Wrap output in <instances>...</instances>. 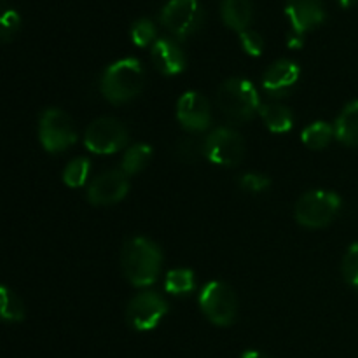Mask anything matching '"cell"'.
Segmentation results:
<instances>
[{"label": "cell", "mask_w": 358, "mask_h": 358, "mask_svg": "<svg viewBox=\"0 0 358 358\" xmlns=\"http://www.w3.org/2000/svg\"><path fill=\"white\" fill-rule=\"evenodd\" d=\"M84 143L94 154L119 152L128 143V129L117 119L100 117L87 126Z\"/></svg>", "instance_id": "9c48e42d"}, {"label": "cell", "mask_w": 358, "mask_h": 358, "mask_svg": "<svg viewBox=\"0 0 358 358\" xmlns=\"http://www.w3.org/2000/svg\"><path fill=\"white\" fill-rule=\"evenodd\" d=\"M161 23L177 38H187L201 27L203 9L198 0H168L161 10Z\"/></svg>", "instance_id": "ba28073f"}, {"label": "cell", "mask_w": 358, "mask_h": 358, "mask_svg": "<svg viewBox=\"0 0 358 358\" xmlns=\"http://www.w3.org/2000/svg\"><path fill=\"white\" fill-rule=\"evenodd\" d=\"M336 138L350 147H358V100L343 108L336 119Z\"/></svg>", "instance_id": "e0dca14e"}, {"label": "cell", "mask_w": 358, "mask_h": 358, "mask_svg": "<svg viewBox=\"0 0 358 358\" xmlns=\"http://www.w3.org/2000/svg\"><path fill=\"white\" fill-rule=\"evenodd\" d=\"M219 107L231 121L245 122L261 110V100L254 84L247 79L233 77L227 79L217 93Z\"/></svg>", "instance_id": "3957f363"}, {"label": "cell", "mask_w": 358, "mask_h": 358, "mask_svg": "<svg viewBox=\"0 0 358 358\" xmlns=\"http://www.w3.org/2000/svg\"><path fill=\"white\" fill-rule=\"evenodd\" d=\"M128 191V175L122 170H108L91 182L87 187V199L94 206H110L124 199Z\"/></svg>", "instance_id": "8fae6325"}, {"label": "cell", "mask_w": 358, "mask_h": 358, "mask_svg": "<svg viewBox=\"0 0 358 358\" xmlns=\"http://www.w3.org/2000/svg\"><path fill=\"white\" fill-rule=\"evenodd\" d=\"M262 121L266 122L269 131L273 133H287L292 129L294 126V115L289 107L282 103H266L262 105L261 110Z\"/></svg>", "instance_id": "ac0fdd59"}, {"label": "cell", "mask_w": 358, "mask_h": 358, "mask_svg": "<svg viewBox=\"0 0 358 358\" xmlns=\"http://www.w3.org/2000/svg\"><path fill=\"white\" fill-rule=\"evenodd\" d=\"M38 138L48 152H62L77 142L72 119L59 108H48L38 121Z\"/></svg>", "instance_id": "8992f818"}, {"label": "cell", "mask_w": 358, "mask_h": 358, "mask_svg": "<svg viewBox=\"0 0 358 358\" xmlns=\"http://www.w3.org/2000/svg\"><path fill=\"white\" fill-rule=\"evenodd\" d=\"M203 156L219 166H236L245 156V142L231 128H217L203 142Z\"/></svg>", "instance_id": "52a82bcc"}, {"label": "cell", "mask_w": 358, "mask_h": 358, "mask_svg": "<svg viewBox=\"0 0 358 358\" xmlns=\"http://www.w3.org/2000/svg\"><path fill=\"white\" fill-rule=\"evenodd\" d=\"M152 159V147L147 143H136L129 147L122 157V171L126 175H136Z\"/></svg>", "instance_id": "ffe728a7"}, {"label": "cell", "mask_w": 358, "mask_h": 358, "mask_svg": "<svg viewBox=\"0 0 358 358\" xmlns=\"http://www.w3.org/2000/svg\"><path fill=\"white\" fill-rule=\"evenodd\" d=\"M334 136H336L334 126H331L329 122H324V121H317L304 129L301 138H303V143L308 147V149L322 150L332 142Z\"/></svg>", "instance_id": "d6986e66"}, {"label": "cell", "mask_w": 358, "mask_h": 358, "mask_svg": "<svg viewBox=\"0 0 358 358\" xmlns=\"http://www.w3.org/2000/svg\"><path fill=\"white\" fill-rule=\"evenodd\" d=\"M143 83H145V72L142 63L136 58H124L105 70L100 90L110 103L121 105L133 100L142 91Z\"/></svg>", "instance_id": "7a4b0ae2"}, {"label": "cell", "mask_w": 358, "mask_h": 358, "mask_svg": "<svg viewBox=\"0 0 358 358\" xmlns=\"http://www.w3.org/2000/svg\"><path fill=\"white\" fill-rule=\"evenodd\" d=\"M299 65L290 59H278L268 69L262 77V87L273 98H283L299 80Z\"/></svg>", "instance_id": "5bb4252c"}, {"label": "cell", "mask_w": 358, "mask_h": 358, "mask_svg": "<svg viewBox=\"0 0 358 358\" xmlns=\"http://www.w3.org/2000/svg\"><path fill=\"white\" fill-rule=\"evenodd\" d=\"M199 306L205 317L219 327H227L238 313V299L227 283L210 282L199 294Z\"/></svg>", "instance_id": "5b68a950"}, {"label": "cell", "mask_w": 358, "mask_h": 358, "mask_svg": "<svg viewBox=\"0 0 358 358\" xmlns=\"http://www.w3.org/2000/svg\"><path fill=\"white\" fill-rule=\"evenodd\" d=\"M285 14L292 24V31L297 35H304L325 21L322 0H287Z\"/></svg>", "instance_id": "4fadbf2b"}, {"label": "cell", "mask_w": 358, "mask_h": 358, "mask_svg": "<svg viewBox=\"0 0 358 358\" xmlns=\"http://www.w3.org/2000/svg\"><path fill=\"white\" fill-rule=\"evenodd\" d=\"M168 313V303L156 292H142L129 301L126 320L133 331L149 332L159 325Z\"/></svg>", "instance_id": "30bf717a"}, {"label": "cell", "mask_w": 358, "mask_h": 358, "mask_svg": "<svg viewBox=\"0 0 358 358\" xmlns=\"http://www.w3.org/2000/svg\"><path fill=\"white\" fill-rule=\"evenodd\" d=\"M121 264L131 285L149 287L159 276L163 254H161V248L149 238L136 236L126 241L122 247Z\"/></svg>", "instance_id": "6da1fadb"}, {"label": "cell", "mask_w": 358, "mask_h": 358, "mask_svg": "<svg viewBox=\"0 0 358 358\" xmlns=\"http://www.w3.org/2000/svg\"><path fill=\"white\" fill-rule=\"evenodd\" d=\"M164 289L171 296H185L191 294L196 289V278L194 273L191 269H171L166 275V282H164Z\"/></svg>", "instance_id": "44dd1931"}, {"label": "cell", "mask_w": 358, "mask_h": 358, "mask_svg": "<svg viewBox=\"0 0 358 358\" xmlns=\"http://www.w3.org/2000/svg\"><path fill=\"white\" fill-rule=\"evenodd\" d=\"M269 185H271V180L261 173H245L240 178V187L247 192H254V194L266 191Z\"/></svg>", "instance_id": "83f0119b"}, {"label": "cell", "mask_w": 358, "mask_h": 358, "mask_svg": "<svg viewBox=\"0 0 358 358\" xmlns=\"http://www.w3.org/2000/svg\"><path fill=\"white\" fill-rule=\"evenodd\" d=\"M303 45V35H297L294 31L289 34V48H301Z\"/></svg>", "instance_id": "f546056e"}, {"label": "cell", "mask_w": 358, "mask_h": 358, "mask_svg": "<svg viewBox=\"0 0 358 358\" xmlns=\"http://www.w3.org/2000/svg\"><path fill=\"white\" fill-rule=\"evenodd\" d=\"M177 119L184 129L191 133H199L208 129L212 122L210 103L201 93L187 91L177 101Z\"/></svg>", "instance_id": "7c38bea8"}, {"label": "cell", "mask_w": 358, "mask_h": 358, "mask_svg": "<svg viewBox=\"0 0 358 358\" xmlns=\"http://www.w3.org/2000/svg\"><path fill=\"white\" fill-rule=\"evenodd\" d=\"M240 358H269V357L264 355V353H261V352H255V350H248V352H245Z\"/></svg>", "instance_id": "4dcf8cb0"}, {"label": "cell", "mask_w": 358, "mask_h": 358, "mask_svg": "<svg viewBox=\"0 0 358 358\" xmlns=\"http://www.w3.org/2000/svg\"><path fill=\"white\" fill-rule=\"evenodd\" d=\"M224 23L238 31L247 30L254 17V7L250 0H222L220 6Z\"/></svg>", "instance_id": "2e32d148"}, {"label": "cell", "mask_w": 358, "mask_h": 358, "mask_svg": "<svg viewBox=\"0 0 358 358\" xmlns=\"http://www.w3.org/2000/svg\"><path fill=\"white\" fill-rule=\"evenodd\" d=\"M341 198L336 192L310 191L299 198L296 205V220L303 227L320 229L329 226L341 210Z\"/></svg>", "instance_id": "277c9868"}, {"label": "cell", "mask_w": 358, "mask_h": 358, "mask_svg": "<svg viewBox=\"0 0 358 358\" xmlns=\"http://www.w3.org/2000/svg\"><path fill=\"white\" fill-rule=\"evenodd\" d=\"M152 62L163 76H177L185 70V55L171 38H159L152 45Z\"/></svg>", "instance_id": "9a60e30c"}, {"label": "cell", "mask_w": 358, "mask_h": 358, "mask_svg": "<svg viewBox=\"0 0 358 358\" xmlns=\"http://www.w3.org/2000/svg\"><path fill=\"white\" fill-rule=\"evenodd\" d=\"M21 24L20 14L14 9H9V7L3 6L2 17H0V37H2L3 42H9L14 35L17 34Z\"/></svg>", "instance_id": "d4e9b609"}, {"label": "cell", "mask_w": 358, "mask_h": 358, "mask_svg": "<svg viewBox=\"0 0 358 358\" xmlns=\"http://www.w3.org/2000/svg\"><path fill=\"white\" fill-rule=\"evenodd\" d=\"M177 154L182 161H196L199 157V154H203V143L196 142L194 138H185L180 140L177 145Z\"/></svg>", "instance_id": "f1b7e54d"}, {"label": "cell", "mask_w": 358, "mask_h": 358, "mask_svg": "<svg viewBox=\"0 0 358 358\" xmlns=\"http://www.w3.org/2000/svg\"><path fill=\"white\" fill-rule=\"evenodd\" d=\"M357 2H358V0H339V3H341L345 9H348V7H353Z\"/></svg>", "instance_id": "1f68e13d"}, {"label": "cell", "mask_w": 358, "mask_h": 358, "mask_svg": "<svg viewBox=\"0 0 358 358\" xmlns=\"http://www.w3.org/2000/svg\"><path fill=\"white\" fill-rule=\"evenodd\" d=\"M0 297H2V308H0V310H2L3 320L6 322L23 320L27 311H24V306L23 303H21L20 297H17L13 290L7 289V287H2V289H0Z\"/></svg>", "instance_id": "603a6c76"}, {"label": "cell", "mask_w": 358, "mask_h": 358, "mask_svg": "<svg viewBox=\"0 0 358 358\" xmlns=\"http://www.w3.org/2000/svg\"><path fill=\"white\" fill-rule=\"evenodd\" d=\"M90 159H86V157H76V159L66 164L65 171H63V182H65V185H69L72 189L83 187L86 184L87 177H90Z\"/></svg>", "instance_id": "7402d4cb"}, {"label": "cell", "mask_w": 358, "mask_h": 358, "mask_svg": "<svg viewBox=\"0 0 358 358\" xmlns=\"http://www.w3.org/2000/svg\"><path fill=\"white\" fill-rule=\"evenodd\" d=\"M156 37V27L150 20L142 17V20H136L131 27V41L135 42L138 48H145Z\"/></svg>", "instance_id": "cb8c5ba5"}, {"label": "cell", "mask_w": 358, "mask_h": 358, "mask_svg": "<svg viewBox=\"0 0 358 358\" xmlns=\"http://www.w3.org/2000/svg\"><path fill=\"white\" fill-rule=\"evenodd\" d=\"M343 276L350 285L358 289V241L348 248L343 259Z\"/></svg>", "instance_id": "484cf974"}, {"label": "cell", "mask_w": 358, "mask_h": 358, "mask_svg": "<svg viewBox=\"0 0 358 358\" xmlns=\"http://www.w3.org/2000/svg\"><path fill=\"white\" fill-rule=\"evenodd\" d=\"M240 41L245 52H248L250 56H261L264 51V38L259 31L247 28V30L240 31Z\"/></svg>", "instance_id": "4316f807"}]
</instances>
